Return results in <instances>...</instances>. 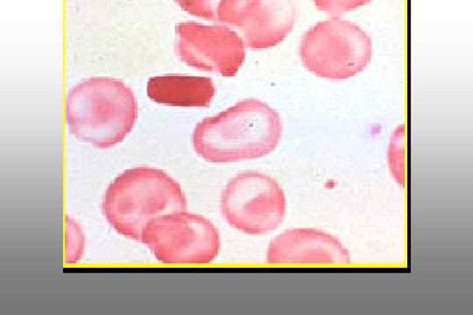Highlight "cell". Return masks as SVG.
I'll return each instance as SVG.
<instances>
[{"mask_svg": "<svg viewBox=\"0 0 473 315\" xmlns=\"http://www.w3.org/2000/svg\"><path fill=\"white\" fill-rule=\"evenodd\" d=\"M371 40L358 25L341 18L319 22L301 41L304 67L328 80H345L363 71L370 62Z\"/></svg>", "mask_w": 473, "mask_h": 315, "instance_id": "277c9868", "label": "cell"}, {"mask_svg": "<svg viewBox=\"0 0 473 315\" xmlns=\"http://www.w3.org/2000/svg\"><path fill=\"white\" fill-rule=\"evenodd\" d=\"M399 132V130H398ZM404 136V135H403ZM403 136L401 141L398 140L399 135L395 132V139L393 140L389 148V165L392 171L393 176L395 178L397 183L404 185V162H403Z\"/></svg>", "mask_w": 473, "mask_h": 315, "instance_id": "5bb4252c", "label": "cell"}, {"mask_svg": "<svg viewBox=\"0 0 473 315\" xmlns=\"http://www.w3.org/2000/svg\"><path fill=\"white\" fill-rule=\"evenodd\" d=\"M319 10L332 14H341L366 5L371 0H312Z\"/></svg>", "mask_w": 473, "mask_h": 315, "instance_id": "4fadbf2b", "label": "cell"}, {"mask_svg": "<svg viewBox=\"0 0 473 315\" xmlns=\"http://www.w3.org/2000/svg\"><path fill=\"white\" fill-rule=\"evenodd\" d=\"M182 187L158 168H130L108 186L103 212L117 233L141 241L148 222L159 216L187 209Z\"/></svg>", "mask_w": 473, "mask_h": 315, "instance_id": "7a4b0ae2", "label": "cell"}, {"mask_svg": "<svg viewBox=\"0 0 473 315\" xmlns=\"http://www.w3.org/2000/svg\"><path fill=\"white\" fill-rule=\"evenodd\" d=\"M147 91L155 103L180 107H209L216 93L211 78L182 75L154 76Z\"/></svg>", "mask_w": 473, "mask_h": 315, "instance_id": "30bf717a", "label": "cell"}, {"mask_svg": "<svg viewBox=\"0 0 473 315\" xmlns=\"http://www.w3.org/2000/svg\"><path fill=\"white\" fill-rule=\"evenodd\" d=\"M281 135L277 111L264 102L246 100L199 122L194 129L192 144L206 161L231 163L271 154Z\"/></svg>", "mask_w": 473, "mask_h": 315, "instance_id": "6da1fadb", "label": "cell"}, {"mask_svg": "<svg viewBox=\"0 0 473 315\" xmlns=\"http://www.w3.org/2000/svg\"><path fill=\"white\" fill-rule=\"evenodd\" d=\"M176 34L177 55L193 68L231 78L246 59L242 38L228 25L183 22Z\"/></svg>", "mask_w": 473, "mask_h": 315, "instance_id": "ba28073f", "label": "cell"}, {"mask_svg": "<svg viewBox=\"0 0 473 315\" xmlns=\"http://www.w3.org/2000/svg\"><path fill=\"white\" fill-rule=\"evenodd\" d=\"M65 222V250L66 264L73 265L80 261L84 251V235L80 225L77 222L66 216Z\"/></svg>", "mask_w": 473, "mask_h": 315, "instance_id": "8fae6325", "label": "cell"}, {"mask_svg": "<svg viewBox=\"0 0 473 315\" xmlns=\"http://www.w3.org/2000/svg\"><path fill=\"white\" fill-rule=\"evenodd\" d=\"M137 119L135 95L116 79H88L73 88L67 98L69 132L98 149L111 148L122 142Z\"/></svg>", "mask_w": 473, "mask_h": 315, "instance_id": "3957f363", "label": "cell"}, {"mask_svg": "<svg viewBox=\"0 0 473 315\" xmlns=\"http://www.w3.org/2000/svg\"><path fill=\"white\" fill-rule=\"evenodd\" d=\"M141 242L155 259L168 265H205L217 259L221 250L215 225L205 216L185 210L149 222Z\"/></svg>", "mask_w": 473, "mask_h": 315, "instance_id": "5b68a950", "label": "cell"}, {"mask_svg": "<svg viewBox=\"0 0 473 315\" xmlns=\"http://www.w3.org/2000/svg\"><path fill=\"white\" fill-rule=\"evenodd\" d=\"M220 209L231 227L249 235H264L284 221L287 200L274 178L246 171L235 175L224 187Z\"/></svg>", "mask_w": 473, "mask_h": 315, "instance_id": "8992f818", "label": "cell"}, {"mask_svg": "<svg viewBox=\"0 0 473 315\" xmlns=\"http://www.w3.org/2000/svg\"><path fill=\"white\" fill-rule=\"evenodd\" d=\"M294 0H221L217 23L237 27L251 49L277 46L293 30Z\"/></svg>", "mask_w": 473, "mask_h": 315, "instance_id": "52a82bcc", "label": "cell"}, {"mask_svg": "<svg viewBox=\"0 0 473 315\" xmlns=\"http://www.w3.org/2000/svg\"><path fill=\"white\" fill-rule=\"evenodd\" d=\"M176 4L188 12L205 20L217 22V12L221 0H174Z\"/></svg>", "mask_w": 473, "mask_h": 315, "instance_id": "7c38bea8", "label": "cell"}, {"mask_svg": "<svg viewBox=\"0 0 473 315\" xmlns=\"http://www.w3.org/2000/svg\"><path fill=\"white\" fill-rule=\"evenodd\" d=\"M270 264H349L351 255L334 235L316 229L288 230L270 242L266 250Z\"/></svg>", "mask_w": 473, "mask_h": 315, "instance_id": "9c48e42d", "label": "cell"}]
</instances>
